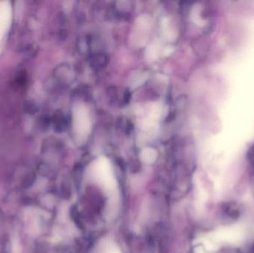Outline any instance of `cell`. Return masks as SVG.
<instances>
[{"label": "cell", "mask_w": 254, "mask_h": 253, "mask_svg": "<svg viewBox=\"0 0 254 253\" xmlns=\"http://www.w3.org/2000/svg\"><path fill=\"white\" fill-rule=\"evenodd\" d=\"M93 176L98 185L107 194H114L117 188L116 180L107 160H100L94 167Z\"/></svg>", "instance_id": "6da1fadb"}, {"label": "cell", "mask_w": 254, "mask_h": 253, "mask_svg": "<svg viewBox=\"0 0 254 253\" xmlns=\"http://www.w3.org/2000/svg\"><path fill=\"white\" fill-rule=\"evenodd\" d=\"M142 158L144 160L145 162H150L153 161L155 158V153L152 150H147V151H144V152L142 154Z\"/></svg>", "instance_id": "7a4b0ae2"}, {"label": "cell", "mask_w": 254, "mask_h": 253, "mask_svg": "<svg viewBox=\"0 0 254 253\" xmlns=\"http://www.w3.org/2000/svg\"><path fill=\"white\" fill-rule=\"evenodd\" d=\"M223 211H225V214H226L228 216H229L230 218H231V216L237 217L239 213L238 210L235 209L234 206H231V205L226 206V207L223 209Z\"/></svg>", "instance_id": "3957f363"}, {"label": "cell", "mask_w": 254, "mask_h": 253, "mask_svg": "<svg viewBox=\"0 0 254 253\" xmlns=\"http://www.w3.org/2000/svg\"><path fill=\"white\" fill-rule=\"evenodd\" d=\"M247 158L249 164L254 170V144L249 148L247 153Z\"/></svg>", "instance_id": "277c9868"}, {"label": "cell", "mask_w": 254, "mask_h": 253, "mask_svg": "<svg viewBox=\"0 0 254 253\" xmlns=\"http://www.w3.org/2000/svg\"><path fill=\"white\" fill-rule=\"evenodd\" d=\"M102 253H122V252L116 245H108Z\"/></svg>", "instance_id": "5b68a950"}]
</instances>
